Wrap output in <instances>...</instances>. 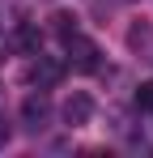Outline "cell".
Wrapping results in <instances>:
<instances>
[{
    "mask_svg": "<svg viewBox=\"0 0 153 158\" xmlns=\"http://www.w3.org/2000/svg\"><path fill=\"white\" fill-rule=\"evenodd\" d=\"M64 47H68V56H64L68 69H76V73H98L102 69V47L94 39H85L81 30H76L73 39H64Z\"/></svg>",
    "mask_w": 153,
    "mask_h": 158,
    "instance_id": "obj_1",
    "label": "cell"
},
{
    "mask_svg": "<svg viewBox=\"0 0 153 158\" xmlns=\"http://www.w3.org/2000/svg\"><path fill=\"white\" fill-rule=\"evenodd\" d=\"M64 73H68V64H64L60 56H43V52H34L30 73H26V77L34 81L38 90H51V85H60V81H64Z\"/></svg>",
    "mask_w": 153,
    "mask_h": 158,
    "instance_id": "obj_2",
    "label": "cell"
},
{
    "mask_svg": "<svg viewBox=\"0 0 153 158\" xmlns=\"http://www.w3.org/2000/svg\"><path fill=\"white\" fill-rule=\"evenodd\" d=\"M47 120H51V98H47V90L26 94V98H22V128H26V132H43Z\"/></svg>",
    "mask_w": 153,
    "mask_h": 158,
    "instance_id": "obj_3",
    "label": "cell"
},
{
    "mask_svg": "<svg viewBox=\"0 0 153 158\" xmlns=\"http://www.w3.org/2000/svg\"><path fill=\"white\" fill-rule=\"evenodd\" d=\"M60 115H64L68 128H85V124L94 120V98H89L85 90H73V94L64 98V107H60Z\"/></svg>",
    "mask_w": 153,
    "mask_h": 158,
    "instance_id": "obj_4",
    "label": "cell"
},
{
    "mask_svg": "<svg viewBox=\"0 0 153 158\" xmlns=\"http://www.w3.org/2000/svg\"><path fill=\"white\" fill-rule=\"evenodd\" d=\"M51 22H55V34H60V39H73V34H76V17H73V13H55Z\"/></svg>",
    "mask_w": 153,
    "mask_h": 158,
    "instance_id": "obj_5",
    "label": "cell"
},
{
    "mask_svg": "<svg viewBox=\"0 0 153 158\" xmlns=\"http://www.w3.org/2000/svg\"><path fill=\"white\" fill-rule=\"evenodd\" d=\"M136 107L153 115V81H140V85H136Z\"/></svg>",
    "mask_w": 153,
    "mask_h": 158,
    "instance_id": "obj_6",
    "label": "cell"
},
{
    "mask_svg": "<svg viewBox=\"0 0 153 158\" xmlns=\"http://www.w3.org/2000/svg\"><path fill=\"white\" fill-rule=\"evenodd\" d=\"M4 60H9V47H0V64H4Z\"/></svg>",
    "mask_w": 153,
    "mask_h": 158,
    "instance_id": "obj_7",
    "label": "cell"
},
{
    "mask_svg": "<svg viewBox=\"0 0 153 158\" xmlns=\"http://www.w3.org/2000/svg\"><path fill=\"white\" fill-rule=\"evenodd\" d=\"M0 141H9V128H0Z\"/></svg>",
    "mask_w": 153,
    "mask_h": 158,
    "instance_id": "obj_8",
    "label": "cell"
},
{
    "mask_svg": "<svg viewBox=\"0 0 153 158\" xmlns=\"http://www.w3.org/2000/svg\"><path fill=\"white\" fill-rule=\"evenodd\" d=\"M0 34H4V22H0Z\"/></svg>",
    "mask_w": 153,
    "mask_h": 158,
    "instance_id": "obj_9",
    "label": "cell"
}]
</instances>
